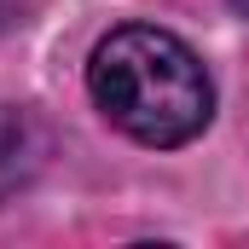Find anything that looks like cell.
Here are the masks:
<instances>
[{
  "label": "cell",
  "instance_id": "7a4b0ae2",
  "mask_svg": "<svg viewBox=\"0 0 249 249\" xmlns=\"http://www.w3.org/2000/svg\"><path fill=\"white\" fill-rule=\"evenodd\" d=\"M47 162V127L18 105H0V203L23 191Z\"/></svg>",
  "mask_w": 249,
  "mask_h": 249
},
{
  "label": "cell",
  "instance_id": "6da1fadb",
  "mask_svg": "<svg viewBox=\"0 0 249 249\" xmlns=\"http://www.w3.org/2000/svg\"><path fill=\"white\" fill-rule=\"evenodd\" d=\"M87 87H93V105L127 139L157 145V151L197 139L214 116V87H209L203 58L180 35L151 29V23L110 29L93 47Z\"/></svg>",
  "mask_w": 249,
  "mask_h": 249
},
{
  "label": "cell",
  "instance_id": "277c9868",
  "mask_svg": "<svg viewBox=\"0 0 249 249\" xmlns=\"http://www.w3.org/2000/svg\"><path fill=\"white\" fill-rule=\"evenodd\" d=\"M232 12H244V18H249V0H232Z\"/></svg>",
  "mask_w": 249,
  "mask_h": 249
},
{
  "label": "cell",
  "instance_id": "3957f363",
  "mask_svg": "<svg viewBox=\"0 0 249 249\" xmlns=\"http://www.w3.org/2000/svg\"><path fill=\"white\" fill-rule=\"evenodd\" d=\"M12 6H18V0H0V23H6V18H12Z\"/></svg>",
  "mask_w": 249,
  "mask_h": 249
}]
</instances>
